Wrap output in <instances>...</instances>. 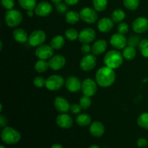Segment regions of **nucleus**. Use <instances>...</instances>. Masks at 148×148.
Instances as JSON below:
<instances>
[{"mask_svg": "<svg viewBox=\"0 0 148 148\" xmlns=\"http://www.w3.org/2000/svg\"><path fill=\"white\" fill-rule=\"evenodd\" d=\"M116 79V74L114 69L108 66L101 67L96 72L95 81L100 87L108 88L114 83Z\"/></svg>", "mask_w": 148, "mask_h": 148, "instance_id": "1", "label": "nucleus"}, {"mask_svg": "<svg viewBox=\"0 0 148 148\" xmlns=\"http://www.w3.org/2000/svg\"><path fill=\"white\" fill-rule=\"evenodd\" d=\"M123 55L119 51L110 50L106 53L103 59L105 65L111 69H117L123 64Z\"/></svg>", "mask_w": 148, "mask_h": 148, "instance_id": "2", "label": "nucleus"}, {"mask_svg": "<svg viewBox=\"0 0 148 148\" xmlns=\"http://www.w3.org/2000/svg\"><path fill=\"white\" fill-rule=\"evenodd\" d=\"M1 138L6 144L14 145L20 141L21 135L17 130H14L12 127H5L1 131Z\"/></svg>", "mask_w": 148, "mask_h": 148, "instance_id": "3", "label": "nucleus"}, {"mask_svg": "<svg viewBox=\"0 0 148 148\" xmlns=\"http://www.w3.org/2000/svg\"><path fill=\"white\" fill-rule=\"evenodd\" d=\"M6 25L10 27H16L23 21L22 13L17 10H10L6 12L4 16Z\"/></svg>", "mask_w": 148, "mask_h": 148, "instance_id": "4", "label": "nucleus"}, {"mask_svg": "<svg viewBox=\"0 0 148 148\" xmlns=\"http://www.w3.org/2000/svg\"><path fill=\"white\" fill-rule=\"evenodd\" d=\"M65 85V81L62 76L58 75H51L46 79V88L51 91L58 90Z\"/></svg>", "mask_w": 148, "mask_h": 148, "instance_id": "5", "label": "nucleus"}, {"mask_svg": "<svg viewBox=\"0 0 148 148\" xmlns=\"http://www.w3.org/2000/svg\"><path fill=\"white\" fill-rule=\"evenodd\" d=\"M46 34L43 30H36L32 32L28 38V43L33 47H38V46L43 45V43L46 41Z\"/></svg>", "mask_w": 148, "mask_h": 148, "instance_id": "6", "label": "nucleus"}, {"mask_svg": "<svg viewBox=\"0 0 148 148\" xmlns=\"http://www.w3.org/2000/svg\"><path fill=\"white\" fill-rule=\"evenodd\" d=\"M80 20L88 24H92L98 20V14L95 10L90 7H85L79 11Z\"/></svg>", "mask_w": 148, "mask_h": 148, "instance_id": "7", "label": "nucleus"}, {"mask_svg": "<svg viewBox=\"0 0 148 148\" xmlns=\"http://www.w3.org/2000/svg\"><path fill=\"white\" fill-rule=\"evenodd\" d=\"M97 89H98L97 82L91 78H86L82 82L81 90H82V92L84 95H87L89 97L93 96L96 93Z\"/></svg>", "mask_w": 148, "mask_h": 148, "instance_id": "8", "label": "nucleus"}, {"mask_svg": "<svg viewBox=\"0 0 148 148\" xmlns=\"http://www.w3.org/2000/svg\"><path fill=\"white\" fill-rule=\"evenodd\" d=\"M35 54L39 59H51L53 55V49L51 46V45L43 44L38 46L37 49L35 51Z\"/></svg>", "mask_w": 148, "mask_h": 148, "instance_id": "9", "label": "nucleus"}, {"mask_svg": "<svg viewBox=\"0 0 148 148\" xmlns=\"http://www.w3.org/2000/svg\"><path fill=\"white\" fill-rule=\"evenodd\" d=\"M97 59L94 55L87 54L82 57L79 62V66L85 72H89L95 67Z\"/></svg>", "mask_w": 148, "mask_h": 148, "instance_id": "10", "label": "nucleus"}, {"mask_svg": "<svg viewBox=\"0 0 148 148\" xmlns=\"http://www.w3.org/2000/svg\"><path fill=\"white\" fill-rule=\"evenodd\" d=\"M95 37H96V33H95V30L90 27H86L79 33L78 40L82 44L83 43L89 44L95 40Z\"/></svg>", "mask_w": 148, "mask_h": 148, "instance_id": "11", "label": "nucleus"}, {"mask_svg": "<svg viewBox=\"0 0 148 148\" xmlns=\"http://www.w3.org/2000/svg\"><path fill=\"white\" fill-rule=\"evenodd\" d=\"M132 26L136 33L142 34L145 33L148 30V19L143 17H137L133 21Z\"/></svg>", "mask_w": 148, "mask_h": 148, "instance_id": "12", "label": "nucleus"}, {"mask_svg": "<svg viewBox=\"0 0 148 148\" xmlns=\"http://www.w3.org/2000/svg\"><path fill=\"white\" fill-rule=\"evenodd\" d=\"M53 7L50 3L47 1H41L35 8V13L38 17H47L52 13Z\"/></svg>", "mask_w": 148, "mask_h": 148, "instance_id": "13", "label": "nucleus"}, {"mask_svg": "<svg viewBox=\"0 0 148 148\" xmlns=\"http://www.w3.org/2000/svg\"><path fill=\"white\" fill-rule=\"evenodd\" d=\"M110 43L111 46L116 49H122L127 46V39L124 36V35L120 34V33H115L112 35L110 39Z\"/></svg>", "mask_w": 148, "mask_h": 148, "instance_id": "14", "label": "nucleus"}, {"mask_svg": "<svg viewBox=\"0 0 148 148\" xmlns=\"http://www.w3.org/2000/svg\"><path fill=\"white\" fill-rule=\"evenodd\" d=\"M53 105H54L55 109L60 113H67L70 111L71 105L69 102L62 96H57L55 98L53 101Z\"/></svg>", "mask_w": 148, "mask_h": 148, "instance_id": "15", "label": "nucleus"}, {"mask_svg": "<svg viewBox=\"0 0 148 148\" xmlns=\"http://www.w3.org/2000/svg\"><path fill=\"white\" fill-rule=\"evenodd\" d=\"M65 87L69 92H77L80 90L82 83L79 78L75 76H70L65 80Z\"/></svg>", "mask_w": 148, "mask_h": 148, "instance_id": "16", "label": "nucleus"}, {"mask_svg": "<svg viewBox=\"0 0 148 148\" xmlns=\"http://www.w3.org/2000/svg\"><path fill=\"white\" fill-rule=\"evenodd\" d=\"M56 123L62 129H69L73 125V119L66 113H63L58 115L56 118Z\"/></svg>", "mask_w": 148, "mask_h": 148, "instance_id": "17", "label": "nucleus"}, {"mask_svg": "<svg viewBox=\"0 0 148 148\" xmlns=\"http://www.w3.org/2000/svg\"><path fill=\"white\" fill-rule=\"evenodd\" d=\"M49 66L51 69L54 71L60 70L66 64V59L64 56L61 54L55 55L52 56L49 61Z\"/></svg>", "mask_w": 148, "mask_h": 148, "instance_id": "18", "label": "nucleus"}, {"mask_svg": "<svg viewBox=\"0 0 148 148\" xmlns=\"http://www.w3.org/2000/svg\"><path fill=\"white\" fill-rule=\"evenodd\" d=\"M97 26L98 30L102 33H108L114 27V22L108 17H103L98 20Z\"/></svg>", "mask_w": 148, "mask_h": 148, "instance_id": "19", "label": "nucleus"}, {"mask_svg": "<svg viewBox=\"0 0 148 148\" xmlns=\"http://www.w3.org/2000/svg\"><path fill=\"white\" fill-rule=\"evenodd\" d=\"M90 133L95 137H101L105 132V127L100 121H94L91 123L89 129Z\"/></svg>", "mask_w": 148, "mask_h": 148, "instance_id": "20", "label": "nucleus"}, {"mask_svg": "<svg viewBox=\"0 0 148 148\" xmlns=\"http://www.w3.org/2000/svg\"><path fill=\"white\" fill-rule=\"evenodd\" d=\"M107 46H108V44H107L106 40L103 39H98L92 44L91 51L94 55H101L106 51Z\"/></svg>", "mask_w": 148, "mask_h": 148, "instance_id": "21", "label": "nucleus"}, {"mask_svg": "<svg viewBox=\"0 0 148 148\" xmlns=\"http://www.w3.org/2000/svg\"><path fill=\"white\" fill-rule=\"evenodd\" d=\"M13 38L16 42L23 44L28 41L29 37L25 30L23 28H16L13 31Z\"/></svg>", "mask_w": 148, "mask_h": 148, "instance_id": "22", "label": "nucleus"}, {"mask_svg": "<svg viewBox=\"0 0 148 148\" xmlns=\"http://www.w3.org/2000/svg\"><path fill=\"white\" fill-rule=\"evenodd\" d=\"M91 121H92L91 116L87 114H79L76 118V123L79 127H85L90 125Z\"/></svg>", "mask_w": 148, "mask_h": 148, "instance_id": "23", "label": "nucleus"}, {"mask_svg": "<svg viewBox=\"0 0 148 148\" xmlns=\"http://www.w3.org/2000/svg\"><path fill=\"white\" fill-rule=\"evenodd\" d=\"M80 20L79 13L75 11H69L65 15V20L68 24L75 25Z\"/></svg>", "mask_w": 148, "mask_h": 148, "instance_id": "24", "label": "nucleus"}, {"mask_svg": "<svg viewBox=\"0 0 148 148\" xmlns=\"http://www.w3.org/2000/svg\"><path fill=\"white\" fill-rule=\"evenodd\" d=\"M136 54H137V51L134 46H126L124 48V51H123V57L127 60H132L135 58Z\"/></svg>", "mask_w": 148, "mask_h": 148, "instance_id": "25", "label": "nucleus"}, {"mask_svg": "<svg viewBox=\"0 0 148 148\" xmlns=\"http://www.w3.org/2000/svg\"><path fill=\"white\" fill-rule=\"evenodd\" d=\"M64 38L62 36H56L51 40L50 45L53 49H61L64 46Z\"/></svg>", "mask_w": 148, "mask_h": 148, "instance_id": "26", "label": "nucleus"}, {"mask_svg": "<svg viewBox=\"0 0 148 148\" xmlns=\"http://www.w3.org/2000/svg\"><path fill=\"white\" fill-rule=\"evenodd\" d=\"M125 12L121 9H116L111 13V19L114 23H120L125 19Z\"/></svg>", "mask_w": 148, "mask_h": 148, "instance_id": "27", "label": "nucleus"}, {"mask_svg": "<svg viewBox=\"0 0 148 148\" xmlns=\"http://www.w3.org/2000/svg\"><path fill=\"white\" fill-rule=\"evenodd\" d=\"M49 68H50L49 62H46V60H43V59H39L34 65L35 70L38 73H43V72H46Z\"/></svg>", "mask_w": 148, "mask_h": 148, "instance_id": "28", "label": "nucleus"}, {"mask_svg": "<svg viewBox=\"0 0 148 148\" xmlns=\"http://www.w3.org/2000/svg\"><path fill=\"white\" fill-rule=\"evenodd\" d=\"M18 2L20 7L27 11L35 10L37 6L36 0H18Z\"/></svg>", "mask_w": 148, "mask_h": 148, "instance_id": "29", "label": "nucleus"}, {"mask_svg": "<svg viewBox=\"0 0 148 148\" xmlns=\"http://www.w3.org/2000/svg\"><path fill=\"white\" fill-rule=\"evenodd\" d=\"M137 123L138 126L145 130H148V113H143L137 118Z\"/></svg>", "mask_w": 148, "mask_h": 148, "instance_id": "30", "label": "nucleus"}, {"mask_svg": "<svg viewBox=\"0 0 148 148\" xmlns=\"http://www.w3.org/2000/svg\"><path fill=\"white\" fill-rule=\"evenodd\" d=\"M92 4L97 12H103L106 9L108 0H92Z\"/></svg>", "mask_w": 148, "mask_h": 148, "instance_id": "31", "label": "nucleus"}, {"mask_svg": "<svg viewBox=\"0 0 148 148\" xmlns=\"http://www.w3.org/2000/svg\"><path fill=\"white\" fill-rule=\"evenodd\" d=\"M139 49L142 56L148 59V39L145 38L140 40L139 44Z\"/></svg>", "mask_w": 148, "mask_h": 148, "instance_id": "32", "label": "nucleus"}, {"mask_svg": "<svg viewBox=\"0 0 148 148\" xmlns=\"http://www.w3.org/2000/svg\"><path fill=\"white\" fill-rule=\"evenodd\" d=\"M65 37L67 40H70V41H74V40L78 39L79 33L75 28H69L65 32Z\"/></svg>", "mask_w": 148, "mask_h": 148, "instance_id": "33", "label": "nucleus"}, {"mask_svg": "<svg viewBox=\"0 0 148 148\" xmlns=\"http://www.w3.org/2000/svg\"><path fill=\"white\" fill-rule=\"evenodd\" d=\"M124 7L130 10H136L140 5V0H124Z\"/></svg>", "mask_w": 148, "mask_h": 148, "instance_id": "34", "label": "nucleus"}, {"mask_svg": "<svg viewBox=\"0 0 148 148\" xmlns=\"http://www.w3.org/2000/svg\"><path fill=\"white\" fill-rule=\"evenodd\" d=\"M79 105L82 107V108L83 110H87L91 106V104H92V101H91L90 98L89 96H87V95H83L82 97H81L80 99H79Z\"/></svg>", "mask_w": 148, "mask_h": 148, "instance_id": "35", "label": "nucleus"}, {"mask_svg": "<svg viewBox=\"0 0 148 148\" xmlns=\"http://www.w3.org/2000/svg\"><path fill=\"white\" fill-rule=\"evenodd\" d=\"M46 79L44 77L41 76L36 77L33 79V85L36 87V88H41L43 87L46 86Z\"/></svg>", "mask_w": 148, "mask_h": 148, "instance_id": "36", "label": "nucleus"}, {"mask_svg": "<svg viewBox=\"0 0 148 148\" xmlns=\"http://www.w3.org/2000/svg\"><path fill=\"white\" fill-rule=\"evenodd\" d=\"M117 31L119 33L122 35H125L128 33L129 31V25L127 23L121 22L119 24L118 27H117Z\"/></svg>", "mask_w": 148, "mask_h": 148, "instance_id": "37", "label": "nucleus"}, {"mask_svg": "<svg viewBox=\"0 0 148 148\" xmlns=\"http://www.w3.org/2000/svg\"><path fill=\"white\" fill-rule=\"evenodd\" d=\"M56 10L59 14H64V13L67 12L68 7L66 3L59 2L58 4H56Z\"/></svg>", "mask_w": 148, "mask_h": 148, "instance_id": "38", "label": "nucleus"}, {"mask_svg": "<svg viewBox=\"0 0 148 148\" xmlns=\"http://www.w3.org/2000/svg\"><path fill=\"white\" fill-rule=\"evenodd\" d=\"M2 7L7 10H12L14 6V0H1Z\"/></svg>", "mask_w": 148, "mask_h": 148, "instance_id": "39", "label": "nucleus"}, {"mask_svg": "<svg viewBox=\"0 0 148 148\" xmlns=\"http://www.w3.org/2000/svg\"><path fill=\"white\" fill-rule=\"evenodd\" d=\"M82 107L80 106L79 104L73 103L70 106V111L73 114H79L82 111Z\"/></svg>", "mask_w": 148, "mask_h": 148, "instance_id": "40", "label": "nucleus"}, {"mask_svg": "<svg viewBox=\"0 0 148 148\" xmlns=\"http://www.w3.org/2000/svg\"><path fill=\"white\" fill-rule=\"evenodd\" d=\"M91 51H92V47H90V45L88 44V43H83L82 46H81V51L84 54H89Z\"/></svg>", "mask_w": 148, "mask_h": 148, "instance_id": "41", "label": "nucleus"}, {"mask_svg": "<svg viewBox=\"0 0 148 148\" xmlns=\"http://www.w3.org/2000/svg\"><path fill=\"white\" fill-rule=\"evenodd\" d=\"M137 146H138V147H146V146H147L148 141L145 138H140L137 140Z\"/></svg>", "mask_w": 148, "mask_h": 148, "instance_id": "42", "label": "nucleus"}, {"mask_svg": "<svg viewBox=\"0 0 148 148\" xmlns=\"http://www.w3.org/2000/svg\"><path fill=\"white\" fill-rule=\"evenodd\" d=\"M7 119L6 117H4V116L1 115L0 116V127L1 128H4L5 127H7Z\"/></svg>", "mask_w": 148, "mask_h": 148, "instance_id": "43", "label": "nucleus"}, {"mask_svg": "<svg viewBox=\"0 0 148 148\" xmlns=\"http://www.w3.org/2000/svg\"><path fill=\"white\" fill-rule=\"evenodd\" d=\"M65 3L69 6H73L79 2V0H64Z\"/></svg>", "mask_w": 148, "mask_h": 148, "instance_id": "44", "label": "nucleus"}, {"mask_svg": "<svg viewBox=\"0 0 148 148\" xmlns=\"http://www.w3.org/2000/svg\"><path fill=\"white\" fill-rule=\"evenodd\" d=\"M51 148H64L63 146L60 144H54L51 147Z\"/></svg>", "mask_w": 148, "mask_h": 148, "instance_id": "45", "label": "nucleus"}, {"mask_svg": "<svg viewBox=\"0 0 148 148\" xmlns=\"http://www.w3.org/2000/svg\"><path fill=\"white\" fill-rule=\"evenodd\" d=\"M27 14L28 17H33V10H29V11H27Z\"/></svg>", "mask_w": 148, "mask_h": 148, "instance_id": "46", "label": "nucleus"}, {"mask_svg": "<svg viewBox=\"0 0 148 148\" xmlns=\"http://www.w3.org/2000/svg\"><path fill=\"white\" fill-rule=\"evenodd\" d=\"M51 1H53L54 4H58V3H59V2H62V0H51Z\"/></svg>", "mask_w": 148, "mask_h": 148, "instance_id": "47", "label": "nucleus"}, {"mask_svg": "<svg viewBox=\"0 0 148 148\" xmlns=\"http://www.w3.org/2000/svg\"><path fill=\"white\" fill-rule=\"evenodd\" d=\"M88 148H100L98 145H90Z\"/></svg>", "mask_w": 148, "mask_h": 148, "instance_id": "48", "label": "nucleus"}, {"mask_svg": "<svg viewBox=\"0 0 148 148\" xmlns=\"http://www.w3.org/2000/svg\"><path fill=\"white\" fill-rule=\"evenodd\" d=\"M0 148H6V147H4V146H3V145H1V146H0Z\"/></svg>", "mask_w": 148, "mask_h": 148, "instance_id": "49", "label": "nucleus"}]
</instances>
